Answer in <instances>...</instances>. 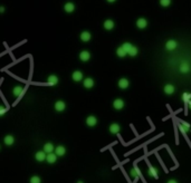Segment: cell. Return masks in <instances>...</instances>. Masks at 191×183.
Returning <instances> with one entry per match:
<instances>
[{
    "instance_id": "6da1fadb",
    "label": "cell",
    "mask_w": 191,
    "mask_h": 183,
    "mask_svg": "<svg viewBox=\"0 0 191 183\" xmlns=\"http://www.w3.org/2000/svg\"><path fill=\"white\" fill-rule=\"evenodd\" d=\"M54 108H55V111L56 112H58V113H61V112H64L66 108V104L64 101H57L55 102V104H54Z\"/></svg>"
},
{
    "instance_id": "7402d4cb",
    "label": "cell",
    "mask_w": 191,
    "mask_h": 183,
    "mask_svg": "<svg viewBox=\"0 0 191 183\" xmlns=\"http://www.w3.org/2000/svg\"><path fill=\"white\" fill-rule=\"evenodd\" d=\"M64 10L67 14H70V12H73L75 10V5L73 2H66L65 5H64Z\"/></svg>"
},
{
    "instance_id": "d6a6232c",
    "label": "cell",
    "mask_w": 191,
    "mask_h": 183,
    "mask_svg": "<svg viewBox=\"0 0 191 183\" xmlns=\"http://www.w3.org/2000/svg\"><path fill=\"white\" fill-rule=\"evenodd\" d=\"M2 12H5V7H4V6H0V14H2Z\"/></svg>"
},
{
    "instance_id": "83f0119b",
    "label": "cell",
    "mask_w": 191,
    "mask_h": 183,
    "mask_svg": "<svg viewBox=\"0 0 191 183\" xmlns=\"http://www.w3.org/2000/svg\"><path fill=\"white\" fill-rule=\"evenodd\" d=\"M29 183H42V179L38 175H33L29 180Z\"/></svg>"
},
{
    "instance_id": "d6986e66",
    "label": "cell",
    "mask_w": 191,
    "mask_h": 183,
    "mask_svg": "<svg viewBox=\"0 0 191 183\" xmlns=\"http://www.w3.org/2000/svg\"><path fill=\"white\" fill-rule=\"evenodd\" d=\"M163 91H164V93H165L167 95H172L173 93L176 91V88H174V86L171 85V84H167V85L164 86V88H163Z\"/></svg>"
},
{
    "instance_id": "f1b7e54d",
    "label": "cell",
    "mask_w": 191,
    "mask_h": 183,
    "mask_svg": "<svg viewBox=\"0 0 191 183\" xmlns=\"http://www.w3.org/2000/svg\"><path fill=\"white\" fill-rule=\"evenodd\" d=\"M139 172H140V171H139V169H136V168H133V169L130 171V175L133 179H136L138 176H139Z\"/></svg>"
},
{
    "instance_id": "484cf974",
    "label": "cell",
    "mask_w": 191,
    "mask_h": 183,
    "mask_svg": "<svg viewBox=\"0 0 191 183\" xmlns=\"http://www.w3.org/2000/svg\"><path fill=\"white\" fill-rule=\"evenodd\" d=\"M121 47L123 48V49H124V51H125L126 54H127V53H129V51H131V48L133 47V45H132L131 42H124V44H123V45H122Z\"/></svg>"
},
{
    "instance_id": "30bf717a",
    "label": "cell",
    "mask_w": 191,
    "mask_h": 183,
    "mask_svg": "<svg viewBox=\"0 0 191 183\" xmlns=\"http://www.w3.org/2000/svg\"><path fill=\"white\" fill-rule=\"evenodd\" d=\"M79 38H80V40L84 41V42H87V41L91 40V38H92V34L89 31H82L80 32V35H79Z\"/></svg>"
},
{
    "instance_id": "7c38bea8",
    "label": "cell",
    "mask_w": 191,
    "mask_h": 183,
    "mask_svg": "<svg viewBox=\"0 0 191 183\" xmlns=\"http://www.w3.org/2000/svg\"><path fill=\"white\" fill-rule=\"evenodd\" d=\"M59 82V78L57 77L56 75H49L48 77H47V83L49 84V85H53V86H55L57 85Z\"/></svg>"
},
{
    "instance_id": "8d00e7d4",
    "label": "cell",
    "mask_w": 191,
    "mask_h": 183,
    "mask_svg": "<svg viewBox=\"0 0 191 183\" xmlns=\"http://www.w3.org/2000/svg\"><path fill=\"white\" fill-rule=\"evenodd\" d=\"M77 183H84L83 181H77Z\"/></svg>"
},
{
    "instance_id": "44dd1931",
    "label": "cell",
    "mask_w": 191,
    "mask_h": 183,
    "mask_svg": "<svg viewBox=\"0 0 191 183\" xmlns=\"http://www.w3.org/2000/svg\"><path fill=\"white\" fill-rule=\"evenodd\" d=\"M179 128H180L181 132L186 133V132H189V131H190L191 126H190V124L186 123V122H180V123H179Z\"/></svg>"
},
{
    "instance_id": "cb8c5ba5",
    "label": "cell",
    "mask_w": 191,
    "mask_h": 183,
    "mask_svg": "<svg viewBox=\"0 0 191 183\" xmlns=\"http://www.w3.org/2000/svg\"><path fill=\"white\" fill-rule=\"evenodd\" d=\"M148 173H149L150 176H152V178H157V176H158V169H155L154 166H150Z\"/></svg>"
},
{
    "instance_id": "5bb4252c",
    "label": "cell",
    "mask_w": 191,
    "mask_h": 183,
    "mask_svg": "<svg viewBox=\"0 0 191 183\" xmlns=\"http://www.w3.org/2000/svg\"><path fill=\"white\" fill-rule=\"evenodd\" d=\"M148 26V20L145 18H139L136 20V27L139 29H144Z\"/></svg>"
},
{
    "instance_id": "4316f807",
    "label": "cell",
    "mask_w": 191,
    "mask_h": 183,
    "mask_svg": "<svg viewBox=\"0 0 191 183\" xmlns=\"http://www.w3.org/2000/svg\"><path fill=\"white\" fill-rule=\"evenodd\" d=\"M138 53H139V51H138V47L133 46V47L131 48V51H129L127 54H129V56H131V57H135V56L138 55Z\"/></svg>"
},
{
    "instance_id": "2e32d148",
    "label": "cell",
    "mask_w": 191,
    "mask_h": 183,
    "mask_svg": "<svg viewBox=\"0 0 191 183\" xmlns=\"http://www.w3.org/2000/svg\"><path fill=\"white\" fill-rule=\"evenodd\" d=\"M190 69H191V66L188 61H183V63L180 65V72H181L182 74L189 73V72H190Z\"/></svg>"
},
{
    "instance_id": "ac0fdd59",
    "label": "cell",
    "mask_w": 191,
    "mask_h": 183,
    "mask_svg": "<svg viewBox=\"0 0 191 183\" xmlns=\"http://www.w3.org/2000/svg\"><path fill=\"white\" fill-rule=\"evenodd\" d=\"M120 131H121V126L117 123H113L110 125V133L111 134H117V133H120Z\"/></svg>"
},
{
    "instance_id": "74e56055",
    "label": "cell",
    "mask_w": 191,
    "mask_h": 183,
    "mask_svg": "<svg viewBox=\"0 0 191 183\" xmlns=\"http://www.w3.org/2000/svg\"><path fill=\"white\" fill-rule=\"evenodd\" d=\"M0 150H1V146H0Z\"/></svg>"
},
{
    "instance_id": "e575fe53",
    "label": "cell",
    "mask_w": 191,
    "mask_h": 183,
    "mask_svg": "<svg viewBox=\"0 0 191 183\" xmlns=\"http://www.w3.org/2000/svg\"><path fill=\"white\" fill-rule=\"evenodd\" d=\"M107 2H110V4H113V2H115L116 0H106Z\"/></svg>"
},
{
    "instance_id": "1f68e13d",
    "label": "cell",
    "mask_w": 191,
    "mask_h": 183,
    "mask_svg": "<svg viewBox=\"0 0 191 183\" xmlns=\"http://www.w3.org/2000/svg\"><path fill=\"white\" fill-rule=\"evenodd\" d=\"M7 112H8V108H7V107H5L4 105H0V117L4 116Z\"/></svg>"
},
{
    "instance_id": "4fadbf2b",
    "label": "cell",
    "mask_w": 191,
    "mask_h": 183,
    "mask_svg": "<svg viewBox=\"0 0 191 183\" xmlns=\"http://www.w3.org/2000/svg\"><path fill=\"white\" fill-rule=\"evenodd\" d=\"M177 46H178L177 41L171 39V40H168L165 42V49L167 51H174L177 48Z\"/></svg>"
},
{
    "instance_id": "7a4b0ae2",
    "label": "cell",
    "mask_w": 191,
    "mask_h": 183,
    "mask_svg": "<svg viewBox=\"0 0 191 183\" xmlns=\"http://www.w3.org/2000/svg\"><path fill=\"white\" fill-rule=\"evenodd\" d=\"M23 93H25V88L23 86H15L14 89H12V94H14L15 97H21L23 95Z\"/></svg>"
},
{
    "instance_id": "5b68a950",
    "label": "cell",
    "mask_w": 191,
    "mask_h": 183,
    "mask_svg": "<svg viewBox=\"0 0 191 183\" xmlns=\"http://www.w3.org/2000/svg\"><path fill=\"white\" fill-rule=\"evenodd\" d=\"M97 124V119L93 116V115H89L87 116V119H86V125L89 126V127H94L95 125Z\"/></svg>"
},
{
    "instance_id": "8fae6325",
    "label": "cell",
    "mask_w": 191,
    "mask_h": 183,
    "mask_svg": "<svg viewBox=\"0 0 191 183\" xmlns=\"http://www.w3.org/2000/svg\"><path fill=\"white\" fill-rule=\"evenodd\" d=\"M79 59L82 61H89L91 59V53L87 51H83L79 53Z\"/></svg>"
},
{
    "instance_id": "ffe728a7",
    "label": "cell",
    "mask_w": 191,
    "mask_h": 183,
    "mask_svg": "<svg viewBox=\"0 0 191 183\" xmlns=\"http://www.w3.org/2000/svg\"><path fill=\"white\" fill-rule=\"evenodd\" d=\"M94 79L93 78H91V77H87V78H85L84 79V82H83V85H84V87L85 88H92V87L94 86Z\"/></svg>"
},
{
    "instance_id": "52a82bcc",
    "label": "cell",
    "mask_w": 191,
    "mask_h": 183,
    "mask_svg": "<svg viewBox=\"0 0 191 183\" xmlns=\"http://www.w3.org/2000/svg\"><path fill=\"white\" fill-rule=\"evenodd\" d=\"M54 153H55L57 156H64L66 154V147L64 146V145L55 146V151H54Z\"/></svg>"
},
{
    "instance_id": "9a60e30c",
    "label": "cell",
    "mask_w": 191,
    "mask_h": 183,
    "mask_svg": "<svg viewBox=\"0 0 191 183\" xmlns=\"http://www.w3.org/2000/svg\"><path fill=\"white\" fill-rule=\"evenodd\" d=\"M57 157H58V156H57L55 153H49V154H47L46 156V162L48 164H54V163H56Z\"/></svg>"
},
{
    "instance_id": "603a6c76",
    "label": "cell",
    "mask_w": 191,
    "mask_h": 183,
    "mask_svg": "<svg viewBox=\"0 0 191 183\" xmlns=\"http://www.w3.org/2000/svg\"><path fill=\"white\" fill-rule=\"evenodd\" d=\"M104 28L106 29V30H112L113 28H114V26H115V23H114V21L113 20H111V19H107V20H105L104 21Z\"/></svg>"
},
{
    "instance_id": "ba28073f",
    "label": "cell",
    "mask_w": 191,
    "mask_h": 183,
    "mask_svg": "<svg viewBox=\"0 0 191 183\" xmlns=\"http://www.w3.org/2000/svg\"><path fill=\"white\" fill-rule=\"evenodd\" d=\"M83 77H84V75L80 70H75L74 73L72 74V79L74 82H80L83 79Z\"/></svg>"
},
{
    "instance_id": "836d02e7",
    "label": "cell",
    "mask_w": 191,
    "mask_h": 183,
    "mask_svg": "<svg viewBox=\"0 0 191 183\" xmlns=\"http://www.w3.org/2000/svg\"><path fill=\"white\" fill-rule=\"evenodd\" d=\"M167 183H178V182L176 181V180H169V181H168Z\"/></svg>"
},
{
    "instance_id": "d590c367",
    "label": "cell",
    "mask_w": 191,
    "mask_h": 183,
    "mask_svg": "<svg viewBox=\"0 0 191 183\" xmlns=\"http://www.w3.org/2000/svg\"><path fill=\"white\" fill-rule=\"evenodd\" d=\"M187 104H188V106H189V108H190V110H191V100H190V101H189V102H188Z\"/></svg>"
},
{
    "instance_id": "3957f363",
    "label": "cell",
    "mask_w": 191,
    "mask_h": 183,
    "mask_svg": "<svg viewBox=\"0 0 191 183\" xmlns=\"http://www.w3.org/2000/svg\"><path fill=\"white\" fill-rule=\"evenodd\" d=\"M42 151L45 152L46 154H49V153H54L55 151V146H54V144L50 142H47L44 144V149H42Z\"/></svg>"
},
{
    "instance_id": "4dcf8cb0",
    "label": "cell",
    "mask_w": 191,
    "mask_h": 183,
    "mask_svg": "<svg viewBox=\"0 0 191 183\" xmlns=\"http://www.w3.org/2000/svg\"><path fill=\"white\" fill-rule=\"evenodd\" d=\"M171 4V0H160V5L162 7H169Z\"/></svg>"
},
{
    "instance_id": "277c9868",
    "label": "cell",
    "mask_w": 191,
    "mask_h": 183,
    "mask_svg": "<svg viewBox=\"0 0 191 183\" xmlns=\"http://www.w3.org/2000/svg\"><path fill=\"white\" fill-rule=\"evenodd\" d=\"M15 137L14 135H11V134H8V135H6L4 137V143H5V145L7 146H11V145H14L15 144Z\"/></svg>"
},
{
    "instance_id": "9c48e42d",
    "label": "cell",
    "mask_w": 191,
    "mask_h": 183,
    "mask_svg": "<svg viewBox=\"0 0 191 183\" xmlns=\"http://www.w3.org/2000/svg\"><path fill=\"white\" fill-rule=\"evenodd\" d=\"M113 107L117 111H121L124 107V101L121 100V98H116L115 101L113 102Z\"/></svg>"
},
{
    "instance_id": "e0dca14e",
    "label": "cell",
    "mask_w": 191,
    "mask_h": 183,
    "mask_svg": "<svg viewBox=\"0 0 191 183\" xmlns=\"http://www.w3.org/2000/svg\"><path fill=\"white\" fill-rule=\"evenodd\" d=\"M117 85H119V87L122 88V89H126L127 87L130 86V82H129V79H126V78H121V79L119 81V83H117Z\"/></svg>"
},
{
    "instance_id": "f546056e",
    "label": "cell",
    "mask_w": 191,
    "mask_h": 183,
    "mask_svg": "<svg viewBox=\"0 0 191 183\" xmlns=\"http://www.w3.org/2000/svg\"><path fill=\"white\" fill-rule=\"evenodd\" d=\"M182 100L188 103V102L191 100V95L189 93H183V94H182Z\"/></svg>"
},
{
    "instance_id": "8992f818",
    "label": "cell",
    "mask_w": 191,
    "mask_h": 183,
    "mask_svg": "<svg viewBox=\"0 0 191 183\" xmlns=\"http://www.w3.org/2000/svg\"><path fill=\"white\" fill-rule=\"evenodd\" d=\"M46 156L47 154L44 151H38L35 154V160L37 162H44V161H46Z\"/></svg>"
},
{
    "instance_id": "d4e9b609",
    "label": "cell",
    "mask_w": 191,
    "mask_h": 183,
    "mask_svg": "<svg viewBox=\"0 0 191 183\" xmlns=\"http://www.w3.org/2000/svg\"><path fill=\"white\" fill-rule=\"evenodd\" d=\"M116 55L119 56L120 58H123V57H125L127 54H126L125 51H124V49H123L122 47H119V48L116 49Z\"/></svg>"
}]
</instances>
